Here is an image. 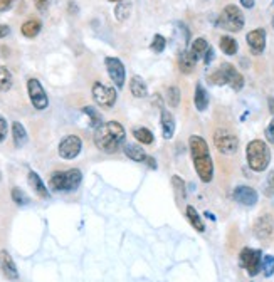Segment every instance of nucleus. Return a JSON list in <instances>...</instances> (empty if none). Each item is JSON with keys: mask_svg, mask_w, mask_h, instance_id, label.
<instances>
[{"mask_svg": "<svg viewBox=\"0 0 274 282\" xmlns=\"http://www.w3.org/2000/svg\"><path fill=\"white\" fill-rule=\"evenodd\" d=\"M0 180H2V175H0Z\"/></svg>", "mask_w": 274, "mask_h": 282, "instance_id": "obj_50", "label": "nucleus"}, {"mask_svg": "<svg viewBox=\"0 0 274 282\" xmlns=\"http://www.w3.org/2000/svg\"><path fill=\"white\" fill-rule=\"evenodd\" d=\"M160 121H162L163 138H165V140H170V138L173 136V133H175V119H173V116L170 114L167 109H162Z\"/></svg>", "mask_w": 274, "mask_h": 282, "instance_id": "obj_18", "label": "nucleus"}, {"mask_svg": "<svg viewBox=\"0 0 274 282\" xmlns=\"http://www.w3.org/2000/svg\"><path fill=\"white\" fill-rule=\"evenodd\" d=\"M204 59H205V64H210V62H212V59H214V49H212V47L207 49Z\"/></svg>", "mask_w": 274, "mask_h": 282, "instance_id": "obj_43", "label": "nucleus"}, {"mask_svg": "<svg viewBox=\"0 0 274 282\" xmlns=\"http://www.w3.org/2000/svg\"><path fill=\"white\" fill-rule=\"evenodd\" d=\"M27 180H29V185L32 186V190L36 192L37 197L41 198H49V192L46 185H44V181L41 180V176L36 173V171H29V175H27Z\"/></svg>", "mask_w": 274, "mask_h": 282, "instance_id": "obj_17", "label": "nucleus"}, {"mask_svg": "<svg viewBox=\"0 0 274 282\" xmlns=\"http://www.w3.org/2000/svg\"><path fill=\"white\" fill-rule=\"evenodd\" d=\"M146 163H148V167H150L151 170H155V168H157V162H155V160H153L151 156H148V158H146Z\"/></svg>", "mask_w": 274, "mask_h": 282, "instance_id": "obj_46", "label": "nucleus"}, {"mask_svg": "<svg viewBox=\"0 0 274 282\" xmlns=\"http://www.w3.org/2000/svg\"><path fill=\"white\" fill-rule=\"evenodd\" d=\"M83 111H84L87 116H89V119H91V126H93V128H100V126L103 124L100 113H98L93 106H86V108L83 109Z\"/></svg>", "mask_w": 274, "mask_h": 282, "instance_id": "obj_32", "label": "nucleus"}, {"mask_svg": "<svg viewBox=\"0 0 274 282\" xmlns=\"http://www.w3.org/2000/svg\"><path fill=\"white\" fill-rule=\"evenodd\" d=\"M239 264H240V267H244L248 270V274L251 277H254L262 267V252L244 247L239 254Z\"/></svg>", "mask_w": 274, "mask_h": 282, "instance_id": "obj_6", "label": "nucleus"}, {"mask_svg": "<svg viewBox=\"0 0 274 282\" xmlns=\"http://www.w3.org/2000/svg\"><path fill=\"white\" fill-rule=\"evenodd\" d=\"M127 138L125 128L116 121H108L103 123L100 128H96L95 133V143L101 151L105 153H114L121 146V143Z\"/></svg>", "mask_w": 274, "mask_h": 282, "instance_id": "obj_1", "label": "nucleus"}, {"mask_svg": "<svg viewBox=\"0 0 274 282\" xmlns=\"http://www.w3.org/2000/svg\"><path fill=\"white\" fill-rule=\"evenodd\" d=\"M187 218H189L190 225L194 227L195 230H199V232H204L205 230V225H204V222H202L200 215L197 213V210L192 207V205L187 207Z\"/></svg>", "mask_w": 274, "mask_h": 282, "instance_id": "obj_27", "label": "nucleus"}, {"mask_svg": "<svg viewBox=\"0 0 274 282\" xmlns=\"http://www.w3.org/2000/svg\"><path fill=\"white\" fill-rule=\"evenodd\" d=\"M153 104H155V106H158L160 109H163V104H162V96L160 94H153Z\"/></svg>", "mask_w": 274, "mask_h": 282, "instance_id": "obj_44", "label": "nucleus"}, {"mask_svg": "<svg viewBox=\"0 0 274 282\" xmlns=\"http://www.w3.org/2000/svg\"><path fill=\"white\" fill-rule=\"evenodd\" d=\"M133 136L136 138V141L143 143V145H151L153 143V133L146 128H136L133 130Z\"/></svg>", "mask_w": 274, "mask_h": 282, "instance_id": "obj_30", "label": "nucleus"}, {"mask_svg": "<svg viewBox=\"0 0 274 282\" xmlns=\"http://www.w3.org/2000/svg\"><path fill=\"white\" fill-rule=\"evenodd\" d=\"M234 200L244 207H253L257 203V192L248 185H240L234 190Z\"/></svg>", "mask_w": 274, "mask_h": 282, "instance_id": "obj_14", "label": "nucleus"}, {"mask_svg": "<svg viewBox=\"0 0 274 282\" xmlns=\"http://www.w3.org/2000/svg\"><path fill=\"white\" fill-rule=\"evenodd\" d=\"M9 34H10V27L5 24H0V39L7 37Z\"/></svg>", "mask_w": 274, "mask_h": 282, "instance_id": "obj_42", "label": "nucleus"}, {"mask_svg": "<svg viewBox=\"0 0 274 282\" xmlns=\"http://www.w3.org/2000/svg\"><path fill=\"white\" fill-rule=\"evenodd\" d=\"M214 143H216L217 150L224 154H234L239 148L237 138H235L231 131H227L224 128L217 130L216 133H214Z\"/></svg>", "mask_w": 274, "mask_h": 282, "instance_id": "obj_7", "label": "nucleus"}, {"mask_svg": "<svg viewBox=\"0 0 274 282\" xmlns=\"http://www.w3.org/2000/svg\"><path fill=\"white\" fill-rule=\"evenodd\" d=\"M172 185L175 188V193H177L180 198H185V183L180 176H177V175L172 176Z\"/></svg>", "mask_w": 274, "mask_h": 282, "instance_id": "obj_35", "label": "nucleus"}, {"mask_svg": "<svg viewBox=\"0 0 274 282\" xmlns=\"http://www.w3.org/2000/svg\"><path fill=\"white\" fill-rule=\"evenodd\" d=\"M246 154H248L249 168L257 171V173H259V171H264L269 167L271 151H269V146L266 145V141H262V140L251 141L248 148H246Z\"/></svg>", "mask_w": 274, "mask_h": 282, "instance_id": "obj_3", "label": "nucleus"}, {"mask_svg": "<svg viewBox=\"0 0 274 282\" xmlns=\"http://www.w3.org/2000/svg\"><path fill=\"white\" fill-rule=\"evenodd\" d=\"M81 148H83L81 138L76 135H69L63 138V141L59 143L57 151H59V156L64 160H74L81 153Z\"/></svg>", "mask_w": 274, "mask_h": 282, "instance_id": "obj_10", "label": "nucleus"}, {"mask_svg": "<svg viewBox=\"0 0 274 282\" xmlns=\"http://www.w3.org/2000/svg\"><path fill=\"white\" fill-rule=\"evenodd\" d=\"M209 82L210 84H216V86L229 84L234 91H240L244 87L242 74H240L239 71L229 62H224V64L219 66V69L214 71V73L209 76Z\"/></svg>", "mask_w": 274, "mask_h": 282, "instance_id": "obj_2", "label": "nucleus"}, {"mask_svg": "<svg viewBox=\"0 0 274 282\" xmlns=\"http://www.w3.org/2000/svg\"><path fill=\"white\" fill-rule=\"evenodd\" d=\"M167 46V41H165V37H163L162 34H157L155 37H153V41H151V51L153 52H162L163 49H165Z\"/></svg>", "mask_w": 274, "mask_h": 282, "instance_id": "obj_34", "label": "nucleus"}, {"mask_svg": "<svg viewBox=\"0 0 274 282\" xmlns=\"http://www.w3.org/2000/svg\"><path fill=\"white\" fill-rule=\"evenodd\" d=\"M194 104L199 111H205L207 106H209V94L202 87V84L195 86V96H194Z\"/></svg>", "mask_w": 274, "mask_h": 282, "instance_id": "obj_22", "label": "nucleus"}, {"mask_svg": "<svg viewBox=\"0 0 274 282\" xmlns=\"http://www.w3.org/2000/svg\"><path fill=\"white\" fill-rule=\"evenodd\" d=\"M0 270H2L5 277L10 279V280L19 279L17 265H15L14 259L10 257V254L7 250H0Z\"/></svg>", "mask_w": 274, "mask_h": 282, "instance_id": "obj_15", "label": "nucleus"}, {"mask_svg": "<svg viewBox=\"0 0 274 282\" xmlns=\"http://www.w3.org/2000/svg\"><path fill=\"white\" fill-rule=\"evenodd\" d=\"M272 2H274V0H272Z\"/></svg>", "mask_w": 274, "mask_h": 282, "instance_id": "obj_51", "label": "nucleus"}, {"mask_svg": "<svg viewBox=\"0 0 274 282\" xmlns=\"http://www.w3.org/2000/svg\"><path fill=\"white\" fill-rule=\"evenodd\" d=\"M27 92H29L31 103L36 109L42 111V109H46L49 106V98H47L46 91H44L42 84L39 82V79L31 77V79L27 81Z\"/></svg>", "mask_w": 274, "mask_h": 282, "instance_id": "obj_8", "label": "nucleus"}, {"mask_svg": "<svg viewBox=\"0 0 274 282\" xmlns=\"http://www.w3.org/2000/svg\"><path fill=\"white\" fill-rule=\"evenodd\" d=\"M5 136H7V121L0 116V143L5 140Z\"/></svg>", "mask_w": 274, "mask_h": 282, "instance_id": "obj_39", "label": "nucleus"}, {"mask_svg": "<svg viewBox=\"0 0 274 282\" xmlns=\"http://www.w3.org/2000/svg\"><path fill=\"white\" fill-rule=\"evenodd\" d=\"M271 24H272V29H274V15H272V22H271Z\"/></svg>", "mask_w": 274, "mask_h": 282, "instance_id": "obj_49", "label": "nucleus"}, {"mask_svg": "<svg viewBox=\"0 0 274 282\" xmlns=\"http://www.w3.org/2000/svg\"><path fill=\"white\" fill-rule=\"evenodd\" d=\"M130 91H131V94H133L135 98H145L146 92H148L145 81L141 79L140 76H133V77H131V81H130Z\"/></svg>", "mask_w": 274, "mask_h": 282, "instance_id": "obj_23", "label": "nucleus"}, {"mask_svg": "<svg viewBox=\"0 0 274 282\" xmlns=\"http://www.w3.org/2000/svg\"><path fill=\"white\" fill-rule=\"evenodd\" d=\"M219 46H221V51L226 54V56H234L235 52H237V41H235L234 37L231 36H224L221 37V42H219Z\"/></svg>", "mask_w": 274, "mask_h": 282, "instance_id": "obj_24", "label": "nucleus"}, {"mask_svg": "<svg viewBox=\"0 0 274 282\" xmlns=\"http://www.w3.org/2000/svg\"><path fill=\"white\" fill-rule=\"evenodd\" d=\"M194 165H195V171L199 175V178L204 181V183H209L214 178V163L210 158V153L207 154H199V156H194Z\"/></svg>", "mask_w": 274, "mask_h": 282, "instance_id": "obj_12", "label": "nucleus"}, {"mask_svg": "<svg viewBox=\"0 0 274 282\" xmlns=\"http://www.w3.org/2000/svg\"><path fill=\"white\" fill-rule=\"evenodd\" d=\"M12 136H14V141H15V146L25 145L27 133H25V128L19 123V121H14L12 123Z\"/></svg>", "mask_w": 274, "mask_h": 282, "instance_id": "obj_26", "label": "nucleus"}, {"mask_svg": "<svg viewBox=\"0 0 274 282\" xmlns=\"http://www.w3.org/2000/svg\"><path fill=\"white\" fill-rule=\"evenodd\" d=\"M217 24L219 27H222V29L227 32H239V30H242L246 19L242 15V10H240L237 5L231 4V5H227V7H224L221 15H219Z\"/></svg>", "mask_w": 274, "mask_h": 282, "instance_id": "obj_5", "label": "nucleus"}, {"mask_svg": "<svg viewBox=\"0 0 274 282\" xmlns=\"http://www.w3.org/2000/svg\"><path fill=\"white\" fill-rule=\"evenodd\" d=\"M167 103L170 104V106H178L180 103V89L177 86H170L167 89Z\"/></svg>", "mask_w": 274, "mask_h": 282, "instance_id": "obj_31", "label": "nucleus"}, {"mask_svg": "<svg viewBox=\"0 0 274 282\" xmlns=\"http://www.w3.org/2000/svg\"><path fill=\"white\" fill-rule=\"evenodd\" d=\"M195 64H197V60L190 54V51H184L178 56V68H180V71H182L184 74H190L192 71H194Z\"/></svg>", "mask_w": 274, "mask_h": 282, "instance_id": "obj_21", "label": "nucleus"}, {"mask_svg": "<svg viewBox=\"0 0 274 282\" xmlns=\"http://www.w3.org/2000/svg\"><path fill=\"white\" fill-rule=\"evenodd\" d=\"M105 64H106L109 79L113 81V84L116 87H123L125 79H127V71H125V66L121 60L118 57H106Z\"/></svg>", "mask_w": 274, "mask_h": 282, "instance_id": "obj_11", "label": "nucleus"}, {"mask_svg": "<svg viewBox=\"0 0 274 282\" xmlns=\"http://www.w3.org/2000/svg\"><path fill=\"white\" fill-rule=\"evenodd\" d=\"M262 272H264L266 277H269V275L274 274V257L272 256H264L262 259Z\"/></svg>", "mask_w": 274, "mask_h": 282, "instance_id": "obj_33", "label": "nucleus"}, {"mask_svg": "<svg viewBox=\"0 0 274 282\" xmlns=\"http://www.w3.org/2000/svg\"><path fill=\"white\" fill-rule=\"evenodd\" d=\"M131 14V4H127V2H118L116 7H114V17L116 20L123 22L130 17Z\"/></svg>", "mask_w": 274, "mask_h": 282, "instance_id": "obj_29", "label": "nucleus"}, {"mask_svg": "<svg viewBox=\"0 0 274 282\" xmlns=\"http://www.w3.org/2000/svg\"><path fill=\"white\" fill-rule=\"evenodd\" d=\"M41 29H42V24H41L39 19H29V20H25L24 24H22L20 32H22V36L32 39V37H36L37 34H39Z\"/></svg>", "mask_w": 274, "mask_h": 282, "instance_id": "obj_20", "label": "nucleus"}, {"mask_svg": "<svg viewBox=\"0 0 274 282\" xmlns=\"http://www.w3.org/2000/svg\"><path fill=\"white\" fill-rule=\"evenodd\" d=\"M264 193H266V197H274V170L269 171V175H267Z\"/></svg>", "mask_w": 274, "mask_h": 282, "instance_id": "obj_37", "label": "nucleus"}, {"mask_svg": "<svg viewBox=\"0 0 274 282\" xmlns=\"http://www.w3.org/2000/svg\"><path fill=\"white\" fill-rule=\"evenodd\" d=\"M266 140L269 143H274V118L271 119V123L267 124V128H266Z\"/></svg>", "mask_w": 274, "mask_h": 282, "instance_id": "obj_38", "label": "nucleus"}, {"mask_svg": "<svg viewBox=\"0 0 274 282\" xmlns=\"http://www.w3.org/2000/svg\"><path fill=\"white\" fill-rule=\"evenodd\" d=\"M269 108H271V113L274 114V98H269Z\"/></svg>", "mask_w": 274, "mask_h": 282, "instance_id": "obj_47", "label": "nucleus"}, {"mask_svg": "<svg viewBox=\"0 0 274 282\" xmlns=\"http://www.w3.org/2000/svg\"><path fill=\"white\" fill-rule=\"evenodd\" d=\"M12 200L17 203V205H25V203H29V198H27L25 193L17 186L12 188Z\"/></svg>", "mask_w": 274, "mask_h": 282, "instance_id": "obj_36", "label": "nucleus"}, {"mask_svg": "<svg viewBox=\"0 0 274 282\" xmlns=\"http://www.w3.org/2000/svg\"><path fill=\"white\" fill-rule=\"evenodd\" d=\"M246 41L249 44V49L254 56H261L266 49V30L264 29H254L246 36Z\"/></svg>", "mask_w": 274, "mask_h": 282, "instance_id": "obj_13", "label": "nucleus"}, {"mask_svg": "<svg viewBox=\"0 0 274 282\" xmlns=\"http://www.w3.org/2000/svg\"><path fill=\"white\" fill-rule=\"evenodd\" d=\"M207 49H209V44H207V41H205V39L199 37V39H195V41L192 42V46H190V54L195 57V60H199L202 56H205Z\"/></svg>", "mask_w": 274, "mask_h": 282, "instance_id": "obj_25", "label": "nucleus"}, {"mask_svg": "<svg viewBox=\"0 0 274 282\" xmlns=\"http://www.w3.org/2000/svg\"><path fill=\"white\" fill-rule=\"evenodd\" d=\"M12 84H14L12 73L5 66H0V91H9Z\"/></svg>", "mask_w": 274, "mask_h": 282, "instance_id": "obj_28", "label": "nucleus"}, {"mask_svg": "<svg viewBox=\"0 0 274 282\" xmlns=\"http://www.w3.org/2000/svg\"><path fill=\"white\" fill-rule=\"evenodd\" d=\"M14 0H0V12H5V10H9L12 7Z\"/></svg>", "mask_w": 274, "mask_h": 282, "instance_id": "obj_41", "label": "nucleus"}, {"mask_svg": "<svg viewBox=\"0 0 274 282\" xmlns=\"http://www.w3.org/2000/svg\"><path fill=\"white\" fill-rule=\"evenodd\" d=\"M34 4H36L37 10H41V12H44V10H46V9L49 7L51 0H34Z\"/></svg>", "mask_w": 274, "mask_h": 282, "instance_id": "obj_40", "label": "nucleus"}, {"mask_svg": "<svg viewBox=\"0 0 274 282\" xmlns=\"http://www.w3.org/2000/svg\"><path fill=\"white\" fill-rule=\"evenodd\" d=\"M123 150H125V154H127L130 160H133V162H146V158H148V154L145 153L143 148L138 145H133V143H127V145L123 146Z\"/></svg>", "mask_w": 274, "mask_h": 282, "instance_id": "obj_19", "label": "nucleus"}, {"mask_svg": "<svg viewBox=\"0 0 274 282\" xmlns=\"http://www.w3.org/2000/svg\"><path fill=\"white\" fill-rule=\"evenodd\" d=\"M240 5L246 9H253L254 7V0H240Z\"/></svg>", "mask_w": 274, "mask_h": 282, "instance_id": "obj_45", "label": "nucleus"}, {"mask_svg": "<svg viewBox=\"0 0 274 282\" xmlns=\"http://www.w3.org/2000/svg\"><path fill=\"white\" fill-rule=\"evenodd\" d=\"M83 175L78 168L68 170V171H56L51 176V186L56 192H73L79 186Z\"/></svg>", "mask_w": 274, "mask_h": 282, "instance_id": "obj_4", "label": "nucleus"}, {"mask_svg": "<svg viewBox=\"0 0 274 282\" xmlns=\"http://www.w3.org/2000/svg\"><path fill=\"white\" fill-rule=\"evenodd\" d=\"M254 234H256L257 239H261V240L267 239V237L272 234V218H271V215L264 213V215H261V217L256 220Z\"/></svg>", "mask_w": 274, "mask_h": 282, "instance_id": "obj_16", "label": "nucleus"}, {"mask_svg": "<svg viewBox=\"0 0 274 282\" xmlns=\"http://www.w3.org/2000/svg\"><path fill=\"white\" fill-rule=\"evenodd\" d=\"M93 99L103 108H111L116 103V89L103 84V82H95L93 84Z\"/></svg>", "mask_w": 274, "mask_h": 282, "instance_id": "obj_9", "label": "nucleus"}, {"mask_svg": "<svg viewBox=\"0 0 274 282\" xmlns=\"http://www.w3.org/2000/svg\"><path fill=\"white\" fill-rule=\"evenodd\" d=\"M108 2H114V4H118V2H121V0H108Z\"/></svg>", "mask_w": 274, "mask_h": 282, "instance_id": "obj_48", "label": "nucleus"}]
</instances>
